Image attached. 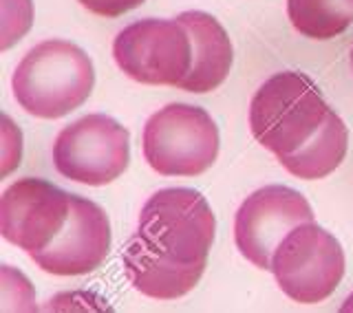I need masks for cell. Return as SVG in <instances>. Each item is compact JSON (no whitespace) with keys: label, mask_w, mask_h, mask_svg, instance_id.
Masks as SVG:
<instances>
[{"label":"cell","mask_w":353,"mask_h":313,"mask_svg":"<svg viewBox=\"0 0 353 313\" xmlns=\"http://www.w3.org/2000/svg\"><path fill=\"white\" fill-rule=\"evenodd\" d=\"M216 219L201 192L163 188L141 208L124 254L130 285L154 300H176L199 285L214 243Z\"/></svg>","instance_id":"1"},{"label":"cell","mask_w":353,"mask_h":313,"mask_svg":"<svg viewBox=\"0 0 353 313\" xmlns=\"http://www.w3.org/2000/svg\"><path fill=\"white\" fill-rule=\"evenodd\" d=\"M95 86L91 58L69 40H44L18 62L11 88L29 115L58 119L80 108Z\"/></svg>","instance_id":"2"},{"label":"cell","mask_w":353,"mask_h":313,"mask_svg":"<svg viewBox=\"0 0 353 313\" xmlns=\"http://www.w3.org/2000/svg\"><path fill=\"white\" fill-rule=\"evenodd\" d=\"M331 108L314 80L298 71H281L265 80L250 104V130L276 156L290 154L325 124Z\"/></svg>","instance_id":"3"},{"label":"cell","mask_w":353,"mask_h":313,"mask_svg":"<svg viewBox=\"0 0 353 313\" xmlns=\"http://www.w3.org/2000/svg\"><path fill=\"white\" fill-rule=\"evenodd\" d=\"M141 148L154 172L199 176L219 156V128L201 106L168 104L148 117Z\"/></svg>","instance_id":"4"},{"label":"cell","mask_w":353,"mask_h":313,"mask_svg":"<svg viewBox=\"0 0 353 313\" xmlns=\"http://www.w3.org/2000/svg\"><path fill=\"white\" fill-rule=\"evenodd\" d=\"M270 272L294 303L318 305L336 292L345 276V252L334 234L309 221L279 243Z\"/></svg>","instance_id":"5"},{"label":"cell","mask_w":353,"mask_h":313,"mask_svg":"<svg viewBox=\"0 0 353 313\" xmlns=\"http://www.w3.org/2000/svg\"><path fill=\"white\" fill-rule=\"evenodd\" d=\"M113 58L139 84L179 86L192 66V40L176 18H143L117 33Z\"/></svg>","instance_id":"6"},{"label":"cell","mask_w":353,"mask_h":313,"mask_svg":"<svg viewBox=\"0 0 353 313\" xmlns=\"http://www.w3.org/2000/svg\"><path fill=\"white\" fill-rule=\"evenodd\" d=\"M130 135L113 117L95 113L64 126L53 143V165L64 179L106 185L126 172Z\"/></svg>","instance_id":"7"},{"label":"cell","mask_w":353,"mask_h":313,"mask_svg":"<svg viewBox=\"0 0 353 313\" xmlns=\"http://www.w3.org/2000/svg\"><path fill=\"white\" fill-rule=\"evenodd\" d=\"M314 221L309 201L287 185H265L241 203L234 219L236 248L259 270H272V256L294 228Z\"/></svg>","instance_id":"8"},{"label":"cell","mask_w":353,"mask_h":313,"mask_svg":"<svg viewBox=\"0 0 353 313\" xmlns=\"http://www.w3.org/2000/svg\"><path fill=\"white\" fill-rule=\"evenodd\" d=\"M69 192L44 179H18L5 190L0 201L3 236L31 256L49 248L69 221Z\"/></svg>","instance_id":"9"},{"label":"cell","mask_w":353,"mask_h":313,"mask_svg":"<svg viewBox=\"0 0 353 313\" xmlns=\"http://www.w3.org/2000/svg\"><path fill=\"white\" fill-rule=\"evenodd\" d=\"M110 252V223L95 201L71 194L69 221L47 250L31 254L42 272L82 276L97 270Z\"/></svg>","instance_id":"10"},{"label":"cell","mask_w":353,"mask_h":313,"mask_svg":"<svg viewBox=\"0 0 353 313\" xmlns=\"http://www.w3.org/2000/svg\"><path fill=\"white\" fill-rule=\"evenodd\" d=\"M176 20L188 29L192 40V66L185 80L176 86L188 93H210L230 75L234 49L223 25L205 11H183Z\"/></svg>","instance_id":"11"},{"label":"cell","mask_w":353,"mask_h":313,"mask_svg":"<svg viewBox=\"0 0 353 313\" xmlns=\"http://www.w3.org/2000/svg\"><path fill=\"white\" fill-rule=\"evenodd\" d=\"M347 150L349 130L342 117L331 110L325 124L316 130L312 139L305 141L301 148L290 154H281L279 161L290 174L307 179V181H316V179H325L334 172L345 161Z\"/></svg>","instance_id":"12"},{"label":"cell","mask_w":353,"mask_h":313,"mask_svg":"<svg viewBox=\"0 0 353 313\" xmlns=\"http://www.w3.org/2000/svg\"><path fill=\"white\" fill-rule=\"evenodd\" d=\"M287 16L301 36L331 40L353 25V0H287Z\"/></svg>","instance_id":"13"},{"label":"cell","mask_w":353,"mask_h":313,"mask_svg":"<svg viewBox=\"0 0 353 313\" xmlns=\"http://www.w3.org/2000/svg\"><path fill=\"white\" fill-rule=\"evenodd\" d=\"M33 25V3L31 0H3V44L7 51L25 36Z\"/></svg>","instance_id":"14"},{"label":"cell","mask_w":353,"mask_h":313,"mask_svg":"<svg viewBox=\"0 0 353 313\" xmlns=\"http://www.w3.org/2000/svg\"><path fill=\"white\" fill-rule=\"evenodd\" d=\"M33 287L20 272L3 265V311H36Z\"/></svg>","instance_id":"15"},{"label":"cell","mask_w":353,"mask_h":313,"mask_svg":"<svg viewBox=\"0 0 353 313\" xmlns=\"http://www.w3.org/2000/svg\"><path fill=\"white\" fill-rule=\"evenodd\" d=\"M84 9L102 18H119L128 11L137 9L143 0H77Z\"/></svg>","instance_id":"16"},{"label":"cell","mask_w":353,"mask_h":313,"mask_svg":"<svg viewBox=\"0 0 353 313\" xmlns=\"http://www.w3.org/2000/svg\"><path fill=\"white\" fill-rule=\"evenodd\" d=\"M3 135H5V148H3L5 168H3V174L7 176L20 163V156H22V135H20V130L14 126V121H11L7 115H5Z\"/></svg>","instance_id":"17"},{"label":"cell","mask_w":353,"mask_h":313,"mask_svg":"<svg viewBox=\"0 0 353 313\" xmlns=\"http://www.w3.org/2000/svg\"><path fill=\"white\" fill-rule=\"evenodd\" d=\"M340 311H345V313H351L353 311V294L345 300V305L340 307Z\"/></svg>","instance_id":"18"},{"label":"cell","mask_w":353,"mask_h":313,"mask_svg":"<svg viewBox=\"0 0 353 313\" xmlns=\"http://www.w3.org/2000/svg\"><path fill=\"white\" fill-rule=\"evenodd\" d=\"M351 64H353V49H351Z\"/></svg>","instance_id":"19"}]
</instances>
